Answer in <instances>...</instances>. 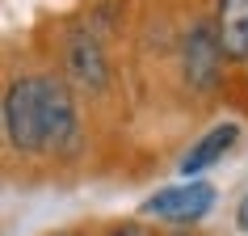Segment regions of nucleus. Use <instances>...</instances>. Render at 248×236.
<instances>
[{"instance_id": "obj_1", "label": "nucleus", "mask_w": 248, "mask_h": 236, "mask_svg": "<svg viewBox=\"0 0 248 236\" xmlns=\"http://www.w3.org/2000/svg\"><path fill=\"white\" fill-rule=\"evenodd\" d=\"M4 135L17 152H46V76H17L4 89Z\"/></svg>"}, {"instance_id": "obj_2", "label": "nucleus", "mask_w": 248, "mask_h": 236, "mask_svg": "<svg viewBox=\"0 0 248 236\" xmlns=\"http://www.w3.org/2000/svg\"><path fill=\"white\" fill-rule=\"evenodd\" d=\"M223 42L215 34V21H194L189 34L181 42V67H185V80L189 89L198 93H210L219 84V72H223Z\"/></svg>"}, {"instance_id": "obj_3", "label": "nucleus", "mask_w": 248, "mask_h": 236, "mask_svg": "<svg viewBox=\"0 0 248 236\" xmlns=\"http://www.w3.org/2000/svg\"><path fill=\"white\" fill-rule=\"evenodd\" d=\"M46 152H80V118L67 80L46 76Z\"/></svg>"}, {"instance_id": "obj_4", "label": "nucleus", "mask_w": 248, "mask_h": 236, "mask_svg": "<svg viewBox=\"0 0 248 236\" xmlns=\"http://www.w3.org/2000/svg\"><path fill=\"white\" fill-rule=\"evenodd\" d=\"M210 207H215V190L206 182H189V185H169L156 198H147L143 215H156L164 223H181L185 228V223H198Z\"/></svg>"}, {"instance_id": "obj_5", "label": "nucleus", "mask_w": 248, "mask_h": 236, "mask_svg": "<svg viewBox=\"0 0 248 236\" xmlns=\"http://www.w3.org/2000/svg\"><path fill=\"white\" fill-rule=\"evenodd\" d=\"M67 76L80 89H93V93H101L109 84V64H105V51L97 47L93 34H72L67 38Z\"/></svg>"}, {"instance_id": "obj_6", "label": "nucleus", "mask_w": 248, "mask_h": 236, "mask_svg": "<svg viewBox=\"0 0 248 236\" xmlns=\"http://www.w3.org/2000/svg\"><path fill=\"white\" fill-rule=\"evenodd\" d=\"M215 34L227 59H248V0H215Z\"/></svg>"}, {"instance_id": "obj_7", "label": "nucleus", "mask_w": 248, "mask_h": 236, "mask_svg": "<svg viewBox=\"0 0 248 236\" xmlns=\"http://www.w3.org/2000/svg\"><path fill=\"white\" fill-rule=\"evenodd\" d=\"M235 139H240V127H235V122H223V127H215L210 135H202V139H198V144L189 148V152H185L181 173H185V177H194V173L210 169V165H215V160H219L223 152H227V148L235 144Z\"/></svg>"}, {"instance_id": "obj_8", "label": "nucleus", "mask_w": 248, "mask_h": 236, "mask_svg": "<svg viewBox=\"0 0 248 236\" xmlns=\"http://www.w3.org/2000/svg\"><path fill=\"white\" fill-rule=\"evenodd\" d=\"M109 236H152V232H147L143 223H122V228H114Z\"/></svg>"}, {"instance_id": "obj_9", "label": "nucleus", "mask_w": 248, "mask_h": 236, "mask_svg": "<svg viewBox=\"0 0 248 236\" xmlns=\"http://www.w3.org/2000/svg\"><path fill=\"white\" fill-rule=\"evenodd\" d=\"M235 223H240V232H248V194L240 198V207H235Z\"/></svg>"}]
</instances>
